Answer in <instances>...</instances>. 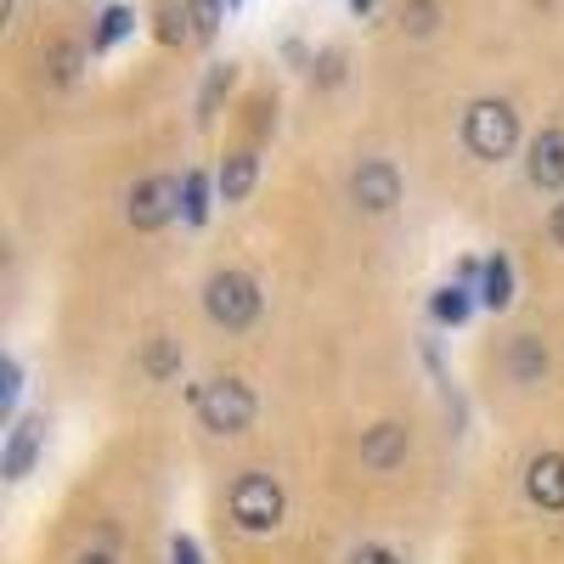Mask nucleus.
Segmentation results:
<instances>
[{"instance_id":"20e7f679","label":"nucleus","mask_w":564,"mask_h":564,"mask_svg":"<svg viewBox=\"0 0 564 564\" xmlns=\"http://www.w3.org/2000/svg\"><path fill=\"white\" fill-rule=\"evenodd\" d=\"M204 311H209L215 327H226V334H243L260 316V282L249 271H215L204 282Z\"/></svg>"},{"instance_id":"7ed1b4c3","label":"nucleus","mask_w":564,"mask_h":564,"mask_svg":"<svg viewBox=\"0 0 564 564\" xmlns=\"http://www.w3.org/2000/svg\"><path fill=\"white\" fill-rule=\"evenodd\" d=\"M193 406H198V423L209 435H243L254 423V390L243 379H209L193 390Z\"/></svg>"},{"instance_id":"1a4fd4ad","label":"nucleus","mask_w":564,"mask_h":564,"mask_svg":"<svg viewBox=\"0 0 564 564\" xmlns=\"http://www.w3.org/2000/svg\"><path fill=\"white\" fill-rule=\"evenodd\" d=\"M525 497H531L536 508H547V513L564 508V452L531 457V468H525Z\"/></svg>"},{"instance_id":"9b49d317","label":"nucleus","mask_w":564,"mask_h":564,"mask_svg":"<svg viewBox=\"0 0 564 564\" xmlns=\"http://www.w3.org/2000/svg\"><path fill=\"white\" fill-rule=\"evenodd\" d=\"M401 457H406V430H401V423H379V430L361 435V463H367V468L390 475Z\"/></svg>"},{"instance_id":"f257e3e1","label":"nucleus","mask_w":564,"mask_h":564,"mask_svg":"<svg viewBox=\"0 0 564 564\" xmlns=\"http://www.w3.org/2000/svg\"><path fill=\"white\" fill-rule=\"evenodd\" d=\"M463 148L475 153L480 164H502L513 148H520V113H513V102H502V97L468 102V113H463Z\"/></svg>"},{"instance_id":"4468645a","label":"nucleus","mask_w":564,"mask_h":564,"mask_svg":"<svg viewBox=\"0 0 564 564\" xmlns=\"http://www.w3.org/2000/svg\"><path fill=\"white\" fill-rule=\"evenodd\" d=\"M480 305H486V311H508V305H513V260H508V254H491V260H486Z\"/></svg>"},{"instance_id":"c756f323","label":"nucleus","mask_w":564,"mask_h":564,"mask_svg":"<svg viewBox=\"0 0 564 564\" xmlns=\"http://www.w3.org/2000/svg\"><path fill=\"white\" fill-rule=\"evenodd\" d=\"M226 7H243V0H226Z\"/></svg>"},{"instance_id":"4be33fe9","label":"nucleus","mask_w":564,"mask_h":564,"mask_svg":"<svg viewBox=\"0 0 564 564\" xmlns=\"http://www.w3.org/2000/svg\"><path fill=\"white\" fill-rule=\"evenodd\" d=\"M170 372H181V350L170 339H153L148 350V379H170Z\"/></svg>"},{"instance_id":"2eb2a0df","label":"nucleus","mask_w":564,"mask_h":564,"mask_svg":"<svg viewBox=\"0 0 564 564\" xmlns=\"http://www.w3.org/2000/svg\"><path fill=\"white\" fill-rule=\"evenodd\" d=\"M475 289L468 282H446V289H435V300H430V311H435V322L441 327H463L468 322V311H475Z\"/></svg>"},{"instance_id":"c85d7f7f","label":"nucleus","mask_w":564,"mask_h":564,"mask_svg":"<svg viewBox=\"0 0 564 564\" xmlns=\"http://www.w3.org/2000/svg\"><path fill=\"white\" fill-rule=\"evenodd\" d=\"M372 7H379V0H350V12H356V18H367Z\"/></svg>"},{"instance_id":"39448f33","label":"nucleus","mask_w":564,"mask_h":564,"mask_svg":"<svg viewBox=\"0 0 564 564\" xmlns=\"http://www.w3.org/2000/svg\"><path fill=\"white\" fill-rule=\"evenodd\" d=\"M181 220V175H148V181H135V193H130V226L135 231H159Z\"/></svg>"},{"instance_id":"b1692460","label":"nucleus","mask_w":564,"mask_h":564,"mask_svg":"<svg viewBox=\"0 0 564 564\" xmlns=\"http://www.w3.org/2000/svg\"><path fill=\"white\" fill-rule=\"evenodd\" d=\"M170 564H209L193 531H175V536H170Z\"/></svg>"},{"instance_id":"9d476101","label":"nucleus","mask_w":564,"mask_h":564,"mask_svg":"<svg viewBox=\"0 0 564 564\" xmlns=\"http://www.w3.org/2000/svg\"><path fill=\"white\" fill-rule=\"evenodd\" d=\"M254 175H260V159H254V148H231V153H226V164L215 170L220 198H226V204H243V198L254 193Z\"/></svg>"},{"instance_id":"cd10ccee","label":"nucleus","mask_w":564,"mask_h":564,"mask_svg":"<svg viewBox=\"0 0 564 564\" xmlns=\"http://www.w3.org/2000/svg\"><path fill=\"white\" fill-rule=\"evenodd\" d=\"M79 564H119V558H113V553H108V547H90V553H85V558H79Z\"/></svg>"},{"instance_id":"a211bd4d","label":"nucleus","mask_w":564,"mask_h":564,"mask_svg":"<svg viewBox=\"0 0 564 564\" xmlns=\"http://www.w3.org/2000/svg\"><path fill=\"white\" fill-rule=\"evenodd\" d=\"M226 90H231V63H215V68L204 74V90H198V124H209V119L220 113Z\"/></svg>"},{"instance_id":"dca6fc26","label":"nucleus","mask_w":564,"mask_h":564,"mask_svg":"<svg viewBox=\"0 0 564 564\" xmlns=\"http://www.w3.org/2000/svg\"><path fill=\"white\" fill-rule=\"evenodd\" d=\"M130 29H135V12H130V7H108V12L97 18V34H90V57L113 52V45H119Z\"/></svg>"},{"instance_id":"f03ea898","label":"nucleus","mask_w":564,"mask_h":564,"mask_svg":"<svg viewBox=\"0 0 564 564\" xmlns=\"http://www.w3.org/2000/svg\"><path fill=\"white\" fill-rule=\"evenodd\" d=\"M231 525H238L243 536H271L282 525V513H289V497H282V486L271 475H260V468H249V475L231 480Z\"/></svg>"},{"instance_id":"f8f14e48","label":"nucleus","mask_w":564,"mask_h":564,"mask_svg":"<svg viewBox=\"0 0 564 564\" xmlns=\"http://www.w3.org/2000/svg\"><path fill=\"white\" fill-rule=\"evenodd\" d=\"M215 193H220V186H215L204 170H186V175H181V220H186V226H204L209 209H215Z\"/></svg>"},{"instance_id":"ddd939ff","label":"nucleus","mask_w":564,"mask_h":564,"mask_svg":"<svg viewBox=\"0 0 564 564\" xmlns=\"http://www.w3.org/2000/svg\"><path fill=\"white\" fill-rule=\"evenodd\" d=\"M508 372H513V384H536L542 372H547V350L536 334H520L508 345Z\"/></svg>"},{"instance_id":"5701e85b","label":"nucleus","mask_w":564,"mask_h":564,"mask_svg":"<svg viewBox=\"0 0 564 564\" xmlns=\"http://www.w3.org/2000/svg\"><path fill=\"white\" fill-rule=\"evenodd\" d=\"M18 390H23V367H18V356H7V361H0V412H7V417L18 406Z\"/></svg>"},{"instance_id":"6ab92c4d","label":"nucleus","mask_w":564,"mask_h":564,"mask_svg":"<svg viewBox=\"0 0 564 564\" xmlns=\"http://www.w3.org/2000/svg\"><path fill=\"white\" fill-rule=\"evenodd\" d=\"M441 29V0H406L401 7V34H435Z\"/></svg>"},{"instance_id":"0eeeda50","label":"nucleus","mask_w":564,"mask_h":564,"mask_svg":"<svg viewBox=\"0 0 564 564\" xmlns=\"http://www.w3.org/2000/svg\"><path fill=\"white\" fill-rule=\"evenodd\" d=\"M40 446H45V417H18L12 435H7V452H0V475L23 480L40 457Z\"/></svg>"},{"instance_id":"bb28decb","label":"nucleus","mask_w":564,"mask_h":564,"mask_svg":"<svg viewBox=\"0 0 564 564\" xmlns=\"http://www.w3.org/2000/svg\"><path fill=\"white\" fill-rule=\"evenodd\" d=\"M547 238H553V249H564V198H558L553 215H547Z\"/></svg>"},{"instance_id":"393cba45","label":"nucleus","mask_w":564,"mask_h":564,"mask_svg":"<svg viewBox=\"0 0 564 564\" xmlns=\"http://www.w3.org/2000/svg\"><path fill=\"white\" fill-rule=\"evenodd\" d=\"M311 74H316L322 85H339V79H345V52H322V57L311 63Z\"/></svg>"},{"instance_id":"6e6552de","label":"nucleus","mask_w":564,"mask_h":564,"mask_svg":"<svg viewBox=\"0 0 564 564\" xmlns=\"http://www.w3.org/2000/svg\"><path fill=\"white\" fill-rule=\"evenodd\" d=\"M525 175H531V186H542V193H558V186H564V130H558V124L531 141Z\"/></svg>"},{"instance_id":"aec40b11","label":"nucleus","mask_w":564,"mask_h":564,"mask_svg":"<svg viewBox=\"0 0 564 564\" xmlns=\"http://www.w3.org/2000/svg\"><path fill=\"white\" fill-rule=\"evenodd\" d=\"M79 45L74 40H52V52H45V68H52V79L57 85H74V74H79Z\"/></svg>"},{"instance_id":"423d86ee","label":"nucleus","mask_w":564,"mask_h":564,"mask_svg":"<svg viewBox=\"0 0 564 564\" xmlns=\"http://www.w3.org/2000/svg\"><path fill=\"white\" fill-rule=\"evenodd\" d=\"M350 198L367 209V215H390L401 204V170L390 159H361L356 175H350Z\"/></svg>"},{"instance_id":"f3484780","label":"nucleus","mask_w":564,"mask_h":564,"mask_svg":"<svg viewBox=\"0 0 564 564\" xmlns=\"http://www.w3.org/2000/svg\"><path fill=\"white\" fill-rule=\"evenodd\" d=\"M159 40L164 45L193 40V7H186V0H159Z\"/></svg>"},{"instance_id":"412c9836","label":"nucleus","mask_w":564,"mask_h":564,"mask_svg":"<svg viewBox=\"0 0 564 564\" xmlns=\"http://www.w3.org/2000/svg\"><path fill=\"white\" fill-rule=\"evenodd\" d=\"M186 7H193V40H215L226 0H186Z\"/></svg>"},{"instance_id":"a878e982","label":"nucleus","mask_w":564,"mask_h":564,"mask_svg":"<svg viewBox=\"0 0 564 564\" xmlns=\"http://www.w3.org/2000/svg\"><path fill=\"white\" fill-rule=\"evenodd\" d=\"M350 564H401V558H395L390 547H379V542H367V547L350 553Z\"/></svg>"}]
</instances>
